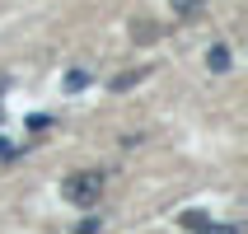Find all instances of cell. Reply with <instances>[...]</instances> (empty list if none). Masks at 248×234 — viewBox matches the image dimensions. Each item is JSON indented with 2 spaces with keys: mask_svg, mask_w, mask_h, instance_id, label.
Segmentation results:
<instances>
[{
  "mask_svg": "<svg viewBox=\"0 0 248 234\" xmlns=\"http://www.w3.org/2000/svg\"><path fill=\"white\" fill-rule=\"evenodd\" d=\"M61 197H66L70 206H98V197H103V173H98V169L70 173V178L61 183Z\"/></svg>",
  "mask_w": 248,
  "mask_h": 234,
  "instance_id": "obj_1",
  "label": "cell"
},
{
  "mask_svg": "<svg viewBox=\"0 0 248 234\" xmlns=\"http://www.w3.org/2000/svg\"><path fill=\"white\" fill-rule=\"evenodd\" d=\"M206 66L216 70V75H225V70L234 66V61H230V47H225V42H216V47L206 52Z\"/></svg>",
  "mask_w": 248,
  "mask_h": 234,
  "instance_id": "obj_2",
  "label": "cell"
},
{
  "mask_svg": "<svg viewBox=\"0 0 248 234\" xmlns=\"http://www.w3.org/2000/svg\"><path fill=\"white\" fill-rule=\"evenodd\" d=\"M131 38H136V42H155V38H159V28H155L150 19H140V24H131Z\"/></svg>",
  "mask_w": 248,
  "mask_h": 234,
  "instance_id": "obj_3",
  "label": "cell"
},
{
  "mask_svg": "<svg viewBox=\"0 0 248 234\" xmlns=\"http://www.w3.org/2000/svg\"><path fill=\"white\" fill-rule=\"evenodd\" d=\"M169 5H173V14H183V19H187V14H197L206 0H169Z\"/></svg>",
  "mask_w": 248,
  "mask_h": 234,
  "instance_id": "obj_4",
  "label": "cell"
},
{
  "mask_svg": "<svg viewBox=\"0 0 248 234\" xmlns=\"http://www.w3.org/2000/svg\"><path fill=\"white\" fill-rule=\"evenodd\" d=\"M136 80H140V70H122V75H112V89L122 94V89H131Z\"/></svg>",
  "mask_w": 248,
  "mask_h": 234,
  "instance_id": "obj_5",
  "label": "cell"
},
{
  "mask_svg": "<svg viewBox=\"0 0 248 234\" xmlns=\"http://www.w3.org/2000/svg\"><path fill=\"white\" fill-rule=\"evenodd\" d=\"M89 80H94L89 70H70V75H66V89H70V94H75V89H84V84H89Z\"/></svg>",
  "mask_w": 248,
  "mask_h": 234,
  "instance_id": "obj_6",
  "label": "cell"
},
{
  "mask_svg": "<svg viewBox=\"0 0 248 234\" xmlns=\"http://www.w3.org/2000/svg\"><path fill=\"white\" fill-rule=\"evenodd\" d=\"M206 220H211V216H206V211H197V206H192V211H183V225H187V230H202Z\"/></svg>",
  "mask_w": 248,
  "mask_h": 234,
  "instance_id": "obj_7",
  "label": "cell"
},
{
  "mask_svg": "<svg viewBox=\"0 0 248 234\" xmlns=\"http://www.w3.org/2000/svg\"><path fill=\"white\" fill-rule=\"evenodd\" d=\"M98 230H103V225H98V216H84V220L75 225V234H98Z\"/></svg>",
  "mask_w": 248,
  "mask_h": 234,
  "instance_id": "obj_8",
  "label": "cell"
},
{
  "mask_svg": "<svg viewBox=\"0 0 248 234\" xmlns=\"http://www.w3.org/2000/svg\"><path fill=\"white\" fill-rule=\"evenodd\" d=\"M192 234H239V230H234V225H211V220H206L202 230H192Z\"/></svg>",
  "mask_w": 248,
  "mask_h": 234,
  "instance_id": "obj_9",
  "label": "cell"
},
{
  "mask_svg": "<svg viewBox=\"0 0 248 234\" xmlns=\"http://www.w3.org/2000/svg\"><path fill=\"white\" fill-rule=\"evenodd\" d=\"M47 126H52L47 112H33V117H28V131H47Z\"/></svg>",
  "mask_w": 248,
  "mask_h": 234,
  "instance_id": "obj_10",
  "label": "cell"
},
{
  "mask_svg": "<svg viewBox=\"0 0 248 234\" xmlns=\"http://www.w3.org/2000/svg\"><path fill=\"white\" fill-rule=\"evenodd\" d=\"M0 159H14V145H10V140H0Z\"/></svg>",
  "mask_w": 248,
  "mask_h": 234,
  "instance_id": "obj_11",
  "label": "cell"
},
{
  "mask_svg": "<svg viewBox=\"0 0 248 234\" xmlns=\"http://www.w3.org/2000/svg\"><path fill=\"white\" fill-rule=\"evenodd\" d=\"M0 122H5V103H0Z\"/></svg>",
  "mask_w": 248,
  "mask_h": 234,
  "instance_id": "obj_12",
  "label": "cell"
}]
</instances>
